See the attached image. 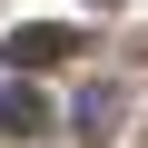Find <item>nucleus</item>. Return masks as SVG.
I'll list each match as a JSON object with an SVG mask.
<instances>
[{
	"mask_svg": "<svg viewBox=\"0 0 148 148\" xmlns=\"http://www.w3.org/2000/svg\"><path fill=\"white\" fill-rule=\"evenodd\" d=\"M0 128H10V138H49V128H59V109H49L40 89H0Z\"/></svg>",
	"mask_w": 148,
	"mask_h": 148,
	"instance_id": "nucleus-2",
	"label": "nucleus"
},
{
	"mask_svg": "<svg viewBox=\"0 0 148 148\" xmlns=\"http://www.w3.org/2000/svg\"><path fill=\"white\" fill-rule=\"evenodd\" d=\"M79 49V30H59V20H20L10 30V69H49V59H69Z\"/></svg>",
	"mask_w": 148,
	"mask_h": 148,
	"instance_id": "nucleus-1",
	"label": "nucleus"
}]
</instances>
